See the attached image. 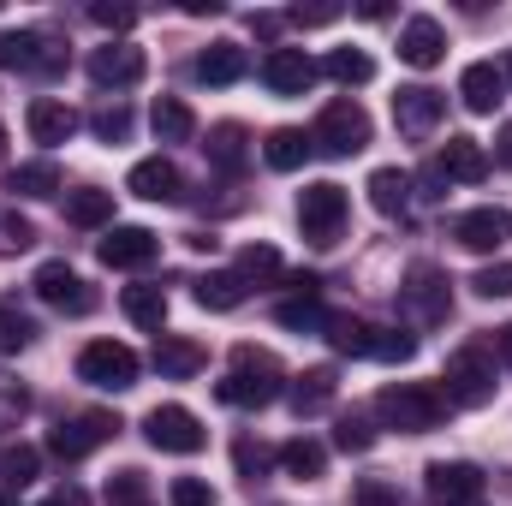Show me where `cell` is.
Listing matches in <instances>:
<instances>
[{"mask_svg":"<svg viewBox=\"0 0 512 506\" xmlns=\"http://www.w3.org/2000/svg\"><path fill=\"white\" fill-rule=\"evenodd\" d=\"M280 364L268 358V352H256V346H233V370L215 381V399L221 405H239V411H262V405H274L280 399Z\"/></svg>","mask_w":512,"mask_h":506,"instance_id":"obj_1","label":"cell"},{"mask_svg":"<svg viewBox=\"0 0 512 506\" xmlns=\"http://www.w3.org/2000/svg\"><path fill=\"white\" fill-rule=\"evenodd\" d=\"M376 411L399 435H429V429L447 423V393L429 387V381H393V387L376 393Z\"/></svg>","mask_w":512,"mask_h":506,"instance_id":"obj_2","label":"cell"},{"mask_svg":"<svg viewBox=\"0 0 512 506\" xmlns=\"http://www.w3.org/2000/svg\"><path fill=\"white\" fill-rule=\"evenodd\" d=\"M441 393H447V405H489L495 399V387H501V370H495V352L489 346H459V352H447V370H441Z\"/></svg>","mask_w":512,"mask_h":506,"instance_id":"obj_3","label":"cell"},{"mask_svg":"<svg viewBox=\"0 0 512 506\" xmlns=\"http://www.w3.org/2000/svg\"><path fill=\"white\" fill-rule=\"evenodd\" d=\"M364 143H370V114H364L352 96L328 102V108L316 114V126H310V149H322V155H334V161L358 155Z\"/></svg>","mask_w":512,"mask_h":506,"instance_id":"obj_4","label":"cell"},{"mask_svg":"<svg viewBox=\"0 0 512 506\" xmlns=\"http://www.w3.org/2000/svg\"><path fill=\"white\" fill-rule=\"evenodd\" d=\"M298 227H304L310 245H334L340 227H346V191H340L334 179L304 185V191H298Z\"/></svg>","mask_w":512,"mask_h":506,"instance_id":"obj_5","label":"cell"},{"mask_svg":"<svg viewBox=\"0 0 512 506\" xmlns=\"http://www.w3.org/2000/svg\"><path fill=\"white\" fill-rule=\"evenodd\" d=\"M78 381H90L102 393H126L131 381H137V352L120 346V340H90L78 352Z\"/></svg>","mask_w":512,"mask_h":506,"instance_id":"obj_6","label":"cell"},{"mask_svg":"<svg viewBox=\"0 0 512 506\" xmlns=\"http://www.w3.org/2000/svg\"><path fill=\"white\" fill-rule=\"evenodd\" d=\"M120 435V417L114 411H78V417H66L60 429H48V453L54 459H84V453H96L102 441H114Z\"/></svg>","mask_w":512,"mask_h":506,"instance_id":"obj_7","label":"cell"},{"mask_svg":"<svg viewBox=\"0 0 512 506\" xmlns=\"http://www.w3.org/2000/svg\"><path fill=\"white\" fill-rule=\"evenodd\" d=\"M30 286H36V298H42V304H54L60 316H90V310H96L90 280H84L78 268H66V262H42Z\"/></svg>","mask_w":512,"mask_h":506,"instance_id":"obj_8","label":"cell"},{"mask_svg":"<svg viewBox=\"0 0 512 506\" xmlns=\"http://www.w3.org/2000/svg\"><path fill=\"white\" fill-rule=\"evenodd\" d=\"M143 435H149V447H161V453H203V441H209V429H203L197 411H185V405H155V411L143 417Z\"/></svg>","mask_w":512,"mask_h":506,"instance_id":"obj_9","label":"cell"},{"mask_svg":"<svg viewBox=\"0 0 512 506\" xmlns=\"http://www.w3.org/2000/svg\"><path fill=\"white\" fill-rule=\"evenodd\" d=\"M60 66H66V54L54 36H42V30L0 36V72H60Z\"/></svg>","mask_w":512,"mask_h":506,"instance_id":"obj_10","label":"cell"},{"mask_svg":"<svg viewBox=\"0 0 512 506\" xmlns=\"http://www.w3.org/2000/svg\"><path fill=\"white\" fill-rule=\"evenodd\" d=\"M423 489H429V501L435 506H477L483 501V471L477 465H465V459H435L429 471H423Z\"/></svg>","mask_w":512,"mask_h":506,"instance_id":"obj_11","label":"cell"},{"mask_svg":"<svg viewBox=\"0 0 512 506\" xmlns=\"http://www.w3.org/2000/svg\"><path fill=\"white\" fill-rule=\"evenodd\" d=\"M447 274L435 268V262H417L411 274H405V310L417 316V322H441L447 310H453V298H447Z\"/></svg>","mask_w":512,"mask_h":506,"instance_id":"obj_12","label":"cell"},{"mask_svg":"<svg viewBox=\"0 0 512 506\" xmlns=\"http://www.w3.org/2000/svg\"><path fill=\"white\" fill-rule=\"evenodd\" d=\"M441 114H447V96L429 90V84H411V90L393 96V126L405 131V137H429V131L441 126Z\"/></svg>","mask_w":512,"mask_h":506,"instance_id":"obj_13","label":"cell"},{"mask_svg":"<svg viewBox=\"0 0 512 506\" xmlns=\"http://www.w3.org/2000/svg\"><path fill=\"white\" fill-rule=\"evenodd\" d=\"M143 72H149V60H143V48H131V42H108V48L90 54V78H96L102 90H131V84H143Z\"/></svg>","mask_w":512,"mask_h":506,"instance_id":"obj_14","label":"cell"},{"mask_svg":"<svg viewBox=\"0 0 512 506\" xmlns=\"http://www.w3.org/2000/svg\"><path fill=\"white\" fill-rule=\"evenodd\" d=\"M262 84H268L274 96H304V90L316 84V60H310L304 48H268V60H262Z\"/></svg>","mask_w":512,"mask_h":506,"instance_id":"obj_15","label":"cell"},{"mask_svg":"<svg viewBox=\"0 0 512 506\" xmlns=\"http://www.w3.org/2000/svg\"><path fill=\"white\" fill-rule=\"evenodd\" d=\"M96 256H102L108 268H149V262L161 256V239H155L149 227H108V239L96 245Z\"/></svg>","mask_w":512,"mask_h":506,"instance_id":"obj_16","label":"cell"},{"mask_svg":"<svg viewBox=\"0 0 512 506\" xmlns=\"http://www.w3.org/2000/svg\"><path fill=\"white\" fill-rule=\"evenodd\" d=\"M453 239H459L465 251L489 256V251H501V245L512 239V215L507 209H471V215L453 221Z\"/></svg>","mask_w":512,"mask_h":506,"instance_id":"obj_17","label":"cell"},{"mask_svg":"<svg viewBox=\"0 0 512 506\" xmlns=\"http://www.w3.org/2000/svg\"><path fill=\"white\" fill-rule=\"evenodd\" d=\"M441 54H447V30H441L435 18H411V24L399 30V60H405V66L429 72V66H441Z\"/></svg>","mask_w":512,"mask_h":506,"instance_id":"obj_18","label":"cell"},{"mask_svg":"<svg viewBox=\"0 0 512 506\" xmlns=\"http://www.w3.org/2000/svg\"><path fill=\"white\" fill-rule=\"evenodd\" d=\"M126 191L143 197V203H173V197H179V167H173L167 155H149V161H137L126 173Z\"/></svg>","mask_w":512,"mask_h":506,"instance_id":"obj_19","label":"cell"},{"mask_svg":"<svg viewBox=\"0 0 512 506\" xmlns=\"http://www.w3.org/2000/svg\"><path fill=\"white\" fill-rule=\"evenodd\" d=\"M435 167L447 173V185H453V179H459V185L489 179V155H483V143H477V137H447V149L435 155Z\"/></svg>","mask_w":512,"mask_h":506,"instance_id":"obj_20","label":"cell"},{"mask_svg":"<svg viewBox=\"0 0 512 506\" xmlns=\"http://www.w3.org/2000/svg\"><path fill=\"white\" fill-rule=\"evenodd\" d=\"M24 126H30V137H36V143L60 149V143L78 131V114H72L66 102H54V96H36V102H30V114H24Z\"/></svg>","mask_w":512,"mask_h":506,"instance_id":"obj_21","label":"cell"},{"mask_svg":"<svg viewBox=\"0 0 512 506\" xmlns=\"http://www.w3.org/2000/svg\"><path fill=\"white\" fill-rule=\"evenodd\" d=\"M459 96H465V108H471V114H495V108H501V96H507V78H501V66H489V60L465 66V78H459Z\"/></svg>","mask_w":512,"mask_h":506,"instance_id":"obj_22","label":"cell"},{"mask_svg":"<svg viewBox=\"0 0 512 506\" xmlns=\"http://www.w3.org/2000/svg\"><path fill=\"white\" fill-rule=\"evenodd\" d=\"M209 358H203V346L197 340H179V334H155V370L161 376H173V381H185V376H197Z\"/></svg>","mask_w":512,"mask_h":506,"instance_id":"obj_23","label":"cell"},{"mask_svg":"<svg viewBox=\"0 0 512 506\" xmlns=\"http://www.w3.org/2000/svg\"><path fill=\"white\" fill-rule=\"evenodd\" d=\"M197 78L203 84H239L245 78V48L239 42H209L197 54Z\"/></svg>","mask_w":512,"mask_h":506,"instance_id":"obj_24","label":"cell"},{"mask_svg":"<svg viewBox=\"0 0 512 506\" xmlns=\"http://www.w3.org/2000/svg\"><path fill=\"white\" fill-rule=\"evenodd\" d=\"M120 310H126L137 328L161 334V322H167V292H161V286H126V292H120Z\"/></svg>","mask_w":512,"mask_h":506,"instance_id":"obj_25","label":"cell"},{"mask_svg":"<svg viewBox=\"0 0 512 506\" xmlns=\"http://www.w3.org/2000/svg\"><path fill=\"white\" fill-rule=\"evenodd\" d=\"M245 143H251V137H245V126H233V120H227V126H215V131H209V143H203V149H209V167L239 173V167H245V155H251Z\"/></svg>","mask_w":512,"mask_h":506,"instance_id":"obj_26","label":"cell"},{"mask_svg":"<svg viewBox=\"0 0 512 506\" xmlns=\"http://www.w3.org/2000/svg\"><path fill=\"white\" fill-rule=\"evenodd\" d=\"M328 340H334V352H346V358H370V352H376V328H370L364 316H328Z\"/></svg>","mask_w":512,"mask_h":506,"instance_id":"obj_27","label":"cell"},{"mask_svg":"<svg viewBox=\"0 0 512 506\" xmlns=\"http://www.w3.org/2000/svg\"><path fill=\"white\" fill-rule=\"evenodd\" d=\"M328 405H334V370H304V376L292 381V411L298 417H316Z\"/></svg>","mask_w":512,"mask_h":506,"instance_id":"obj_28","label":"cell"},{"mask_svg":"<svg viewBox=\"0 0 512 506\" xmlns=\"http://www.w3.org/2000/svg\"><path fill=\"white\" fill-rule=\"evenodd\" d=\"M304 155H310V137L292 126L268 131V143H262V161L274 167V173H292V167H304Z\"/></svg>","mask_w":512,"mask_h":506,"instance_id":"obj_29","label":"cell"},{"mask_svg":"<svg viewBox=\"0 0 512 506\" xmlns=\"http://www.w3.org/2000/svg\"><path fill=\"white\" fill-rule=\"evenodd\" d=\"M370 203H376V215H399V209L411 203V173L376 167V173H370Z\"/></svg>","mask_w":512,"mask_h":506,"instance_id":"obj_30","label":"cell"},{"mask_svg":"<svg viewBox=\"0 0 512 506\" xmlns=\"http://www.w3.org/2000/svg\"><path fill=\"white\" fill-rule=\"evenodd\" d=\"M6 191H18V197H54L60 191V167L54 161H24V167L6 173Z\"/></svg>","mask_w":512,"mask_h":506,"instance_id":"obj_31","label":"cell"},{"mask_svg":"<svg viewBox=\"0 0 512 506\" xmlns=\"http://www.w3.org/2000/svg\"><path fill=\"white\" fill-rule=\"evenodd\" d=\"M66 221L84 227V233H90V227H108V221H114V191H72V197H66Z\"/></svg>","mask_w":512,"mask_h":506,"instance_id":"obj_32","label":"cell"},{"mask_svg":"<svg viewBox=\"0 0 512 506\" xmlns=\"http://www.w3.org/2000/svg\"><path fill=\"white\" fill-rule=\"evenodd\" d=\"M197 304H203V310H239V304H245V280H239L233 268L203 274V280H197Z\"/></svg>","mask_w":512,"mask_h":506,"instance_id":"obj_33","label":"cell"},{"mask_svg":"<svg viewBox=\"0 0 512 506\" xmlns=\"http://www.w3.org/2000/svg\"><path fill=\"white\" fill-rule=\"evenodd\" d=\"M280 465H286V477L310 483V477H322L328 447H322V441H310V435H298V441H286V447H280Z\"/></svg>","mask_w":512,"mask_h":506,"instance_id":"obj_34","label":"cell"},{"mask_svg":"<svg viewBox=\"0 0 512 506\" xmlns=\"http://www.w3.org/2000/svg\"><path fill=\"white\" fill-rule=\"evenodd\" d=\"M149 126H155L161 143H185V137L197 131V114H191L179 96H161V102H155V114H149Z\"/></svg>","mask_w":512,"mask_h":506,"instance_id":"obj_35","label":"cell"},{"mask_svg":"<svg viewBox=\"0 0 512 506\" xmlns=\"http://www.w3.org/2000/svg\"><path fill=\"white\" fill-rule=\"evenodd\" d=\"M36 477H42V453H36V447L18 441V447L0 453V489H30Z\"/></svg>","mask_w":512,"mask_h":506,"instance_id":"obj_36","label":"cell"},{"mask_svg":"<svg viewBox=\"0 0 512 506\" xmlns=\"http://www.w3.org/2000/svg\"><path fill=\"white\" fill-rule=\"evenodd\" d=\"M322 72H328L334 84H370V78H376V60H370L364 48H334Z\"/></svg>","mask_w":512,"mask_h":506,"instance_id":"obj_37","label":"cell"},{"mask_svg":"<svg viewBox=\"0 0 512 506\" xmlns=\"http://www.w3.org/2000/svg\"><path fill=\"white\" fill-rule=\"evenodd\" d=\"M274 322H280V328H304V334H310V328H328V310H322L316 298H286V304L274 310Z\"/></svg>","mask_w":512,"mask_h":506,"instance_id":"obj_38","label":"cell"},{"mask_svg":"<svg viewBox=\"0 0 512 506\" xmlns=\"http://www.w3.org/2000/svg\"><path fill=\"white\" fill-rule=\"evenodd\" d=\"M30 340H36V322L18 304H0V352H24Z\"/></svg>","mask_w":512,"mask_h":506,"instance_id":"obj_39","label":"cell"},{"mask_svg":"<svg viewBox=\"0 0 512 506\" xmlns=\"http://www.w3.org/2000/svg\"><path fill=\"white\" fill-rule=\"evenodd\" d=\"M233 274H239L245 286H251V280H274V274H280V251H274V245H245Z\"/></svg>","mask_w":512,"mask_h":506,"instance_id":"obj_40","label":"cell"},{"mask_svg":"<svg viewBox=\"0 0 512 506\" xmlns=\"http://www.w3.org/2000/svg\"><path fill=\"white\" fill-rule=\"evenodd\" d=\"M268 459H280V453H268V447L251 441V435H239V441H233V465H239V477H245V483H262V477H268Z\"/></svg>","mask_w":512,"mask_h":506,"instance_id":"obj_41","label":"cell"},{"mask_svg":"<svg viewBox=\"0 0 512 506\" xmlns=\"http://www.w3.org/2000/svg\"><path fill=\"white\" fill-rule=\"evenodd\" d=\"M108 506H155L143 471H114V477H108Z\"/></svg>","mask_w":512,"mask_h":506,"instance_id":"obj_42","label":"cell"},{"mask_svg":"<svg viewBox=\"0 0 512 506\" xmlns=\"http://www.w3.org/2000/svg\"><path fill=\"white\" fill-rule=\"evenodd\" d=\"M36 245V227L18 215V209H0V256H18Z\"/></svg>","mask_w":512,"mask_h":506,"instance_id":"obj_43","label":"cell"},{"mask_svg":"<svg viewBox=\"0 0 512 506\" xmlns=\"http://www.w3.org/2000/svg\"><path fill=\"white\" fill-rule=\"evenodd\" d=\"M90 126H96V137H102V143H126V137H131V108H126V102L96 108V114H90Z\"/></svg>","mask_w":512,"mask_h":506,"instance_id":"obj_44","label":"cell"},{"mask_svg":"<svg viewBox=\"0 0 512 506\" xmlns=\"http://www.w3.org/2000/svg\"><path fill=\"white\" fill-rule=\"evenodd\" d=\"M334 447H340V453H370V447H376V429H370L364 417H340V423H334Z\"/></svg>","mask_w":512,"mask_h":506,"instance_id":"obj_45","label":"cell"},{"mask_svg":"<svg viewBox=\"0 0 512 506\" xmlns=\"http://www.w3.org/2000/svg\"><path fill=\"white\" fill-rule=\"evenodd\" d=\"M352 506H411L387 477H358V489H352Z\"/></svg>","mask_w":512,"mask_h":506,"instance_id":"obj_46","label":"cell"},{"mask_svg":"<svg viewBox=\"0 0 512 506\" xmlns=\"http://www.w3.org/2000/svg\"><path fill=\"white\" fill-rule=\"evenodd\" d=\"M411 352H417L411 334H399V328H376V352H370V358H382V364H405Z\"/></svg>","mask_w":512,"mask_h":506,"instance_id":"obj_47","label":"cell"},{"mask_svg":"<svg viewBox=\"0 0 512 506\" xmlns=\"http://www.w3.org/2000/svg\"><path fill=\"white\" fill-rule=\"evenodd\" d=\"M24 411H30V393H24L18 381L0 376V429H18V423H24Z\"/></svg>","mask_w":512,"mask_h":506,"instance_id":"obj_48","label":"cell"},{"mask_svg":"<svg viewBox=\"0 0 512 506\" xmlns=\"http://www.w3.org/2000/svg\"><path fill=\"white\" fill-rule=\"evenodd\" d=\"M483 298H512V262H489V268H477V280H471Z\"/></svg>","mask_w":512,"mask_h":506,"instance_id":"obj_49","label":"cell"},{"mask_svg":"<svg viewBox=\"0 0 512 506\" xmlns=\"http://www.w3.org/2000/svg\"><path fill=\"white\" fill-rule=\"evenodd\" d=\"M167 501H173V506H215V489H209L203 477H173Z\"/></svg>","mask_w":512,"mask_h":506,"instance_id":"obj_50","label":"cell"},{"mask_svg":"<svg viewBox=\"0 0 512 506\" xmlns=\"http://www.w3.org/2000/svg\"><path fill=\"white\" fill-rule=\"evenodd\" d=\"M90 18H96L102 30H131V24H137V12H131V6H108V0H102V6H90Z\"/></svg>","mask_w":512,"mask_h":506,"instance_id":"obj_51","label":"cell"},{"mask_svg":"<svg viewBox=\"0 0 512 506\" xmlns=\"http://www.w3.org/2000/svg\"><path fill=\"white\" fill-rule=\"evenodd\" d=\"M340 6H292V24H334Z\"/></svg>","mask_w":512,"mask_h":506,"instance_id":"obj_52","label":"cell"},{"mask_svg":"<svg viewBox=\"0 0 512 506\" xmlns=\"http://www.w3.org/2000/svg\"><path fill=\"white\" fill-rule=\"evenodd\" d=\"M280 24H286L280 12H251V30H256V36H268V42L280 36Z\"/></svg>","mask_w":512,"mask_h":506,"instance_id":"obj_53","label":"cell"},{"mask_svg":"<svg viewBox=\"0 0 512 506\" xmlns=\"http://www.w3.org/2000/svg\"><path fill=\"white\" fill-rule=\"evenodd\" d=\"M42 506H84V489H72V483H66V489H54Z\"/></svg>","mask_w":512,"mask_h":506,"instance_id":"obj_54","label":"cell"},{"mask_svg":"<svg viewBox=\"0 0 512 506\" xmlns=\"http://www.w3.org/2000/svg\"><path fill=\"white\" fill-rule=\"evenodd\" d=\"M501 167H512V126L501 131Z\"/></svg>","mask_w":512,"mask_h":506,"instance_id":"obj_55","label":"cell"},{"mask_svg":"<svg viewBox=\"0 0 512 506\" xmlns=\"http://www.w3.org/2000/svg\"><path fill=\"white\" fill-rule=\"evenodd\" d=\"M501 352L512 358V328H501Z\"/></svg>","mask_w":512,"mask_h":506,"instance_id":"obj_56","label":"cell"},{"mask_svg":"<svg viewBox=\"0 0 512 506\" xmlns=\"http://www.w3.org/2000/svg\"><path fill=\"white\" fill-rule=\"evenodd\" d=\"M501 78H512V54H507V60H501Z\"/></svg>","mask_w":512,"mask_h":506,"instance_id":"obj_57","label":"cell"},{"mask_svg":"<svg viewBox=\"0 0 512 506\" xmlns=\"http://www.w3.org/2000/svg\"><path fill=\"white\" fill-rule=\"evenodd\" d=\"M0 155H6V126H0Z\"/></svg>","mask_w":512,"mask_h":506,"instance_id":"obj_58","label":"cell"},{"mask_svg":"<svg viewBox=\"0 0 512 506\" xmlns=\"http://www.w3.org/2000/svg\"><path fill=\"white\" fill-rule=\"evenodd\" d=\"M0 506H18V501H12V495H0Z\"/></svg>","mask_w":512,"mask_h":506,"instance_id":"obj_59","label":"cell"}]
</instances>
